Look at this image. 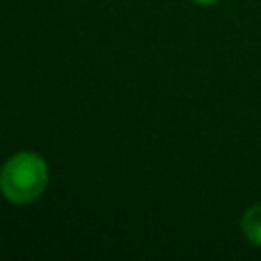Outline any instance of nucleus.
<instances>
[{
	"mask_svg": "<svg viewBox=\"0 0 261 261\" xmlns=\"http://www.w3.org/2000/svg\"><path fill=\"white\" fill-rule=\"evenodd\" d=\"M193 3H197V5H213V3H218V0H193Z\"/></svg>",
	"mask_w": 261,
	"mask_h": 261,
	"instance_id": "obj_3",
	"label": "nucleus"
},
{
	"mask_svg": "<svg viewBox=\"0 0 261 261\" xmlns=\"http://www.w3.org/2000/svg\"><path fill=\"white\" fill-rule=\"evenodd\" d=\"M241 231L248 243L261 248V204H252L241 218Z\"/></svg>",
	"mask_w": 261,
	"mask_h": 261,
	"instance_id": "obj_2",
	"label": "nucleus"
},
{
	"mask_svg": "<svg viewBox=\"0 0 261 261\" xmlns=\"http://www.w3.org/2000/svg\"><path fill=\"white\" fill-rule=\"evenodd\" d=\"M48 186V163L35 151H18L0 167V193L12 204H30Z\"/></svg>",
	"mask_w": 261,
	"mask_h": 261,
	"instance_id": "obj_1",
	"label": "nucleus"
}]
</instances>
